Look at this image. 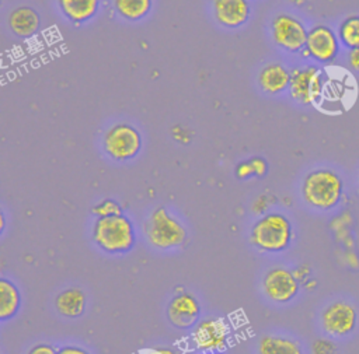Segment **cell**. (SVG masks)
<instances>
[{
  "instance_id": "obj_11",
  "label": "cell",
  "mask_w": 359,
  "mask_h": 354,
  "mask_svg": "<svg viewBox=\"0 0 359 354\" xmlns=\"http://www.w3.org/2000/svg\"><path fill=\"white\" fill-rule=\"evenodd\" d=\"M321 325L330 334L346 336L355 329L356 311L345 301H335L323 311Z\"/></svg>"
},
{
  "instance_id": "obj_30",
  "label": "cell",
  "mask_w": 359,
  "mask_h": 354,
  "mask_svg": "<svg viewBox=\"0 0 359 354\" xmlns=\"http://www.w3.org/2000/svg\"><path fill=\"white\" fill-rule=\"evenodd\" d=\"M144 354H177V353H175L174 350H171V348H163V347H160V348H150V350H146Z\"/></svg>"
},
{
  "instance_id": "obj_1",
  "label": "cell",
  "mask_w": 359,
  "mask_h": 354,
  "mask_svg": "<svg viewBox=\"0 0 359 354\" xmlns=\"http://www.w3.org/2000/svg\"><path fill=\"white\" fill-rule=\"evenodd\" d=\"M94 243L107 253H125L135 245V228L132 221L123 215L98 217L93 225Z\"/></svg>"
},
{
  "instance_id": "obj_14",
  "label": "cell",
  "mask_w": 359,
  "mask_h": 354,
  "mask_svg": "<svg viewBox=\"0 0 359 354\" xmlns=\"http://www.w3.org/2000/svg\"><path fill=\"white\" fill-rule=\"evenodd\" d=\"M259 87L268 94H278L289 88L290 71L280 63L266 64L258 74Z\"/></svg>"
},
{
  "instance_id": "obj_7",
  "label": "cell",
  "mask_w": 359,
  "mask_h": 354,
  "mask_svg": "<svg viewBox=\"0 0 359 354\" xmlns=\"http://www.w3.org/2000/svg\"><path fill=\"white\" fill-rule=\"evenodd\" d=\"M271 32L275 43L287 52H299L306 48L309 31L293 15L279 14L272 20Z\"/></svg>"
},
{
  "instance_id": "obj_9",
  "label": "cell",
  "mask_w": 359,
  "mask_h": 354,
  "mask_svg": "<svg viewBox=\"0 0 359 354\" xmlns=\"http://www.w3.org/2000/svg\"><path fill=\"white\" fill-rule=\"evenodd\" d=\"M230 333V326L224 319L209 318L195 326L192 332V340L199 350L216 353L226 348Z\"/></svg>"
},
{
  "instance_id": "obj_12",
  "label": "cell",
  "mask_w": 359,
  "mask_h": 354,
  "mask_svg": "<svg viewBox=\"0 0 359 354\" xmlns=\"http://www.w3.org/2000/svg\"><path fill=\"white\" fill-rule=\"evenodd\" d=\"M201 305L189 292H180L171 298L167 306V318L170 323L178 329L192 327L199 318Z\"/></svg>"
},
{
  "instance_id": "obj_15",
  "label": "cell",
  "mask_w": 359,
  "mask_h": 354,
  "mask_svg": "<svg viewBox=\"0 0 359 354\" xmlns=\"http://www.w3.org/2000/svg\"><path fill=\"white\" fill-rule=\"evenodd\" d=\"M55 308L65 318H79L86 309V295L81 288L70 287L62 290L55 298Z\"/></svg>"
},
{
  "instance_id": "obj_3",
  "label": "cell",
  "mask_w": 359,
  "mask_h": 354,
  "mask_svg": "<svg viewBox=\"0 0 359 354\" xmlns=\"http://www.w3.org/2000/svg\"><path fill=\"white\" fill-rule=\"evenodd\" d=\"M344 183L331 169H316L306 175L302 185V194L307 204L318 210L335 207L342 196Z\"/></svg>"
},
{
  "instance_id": "obj_18",
  "label": "cell",
  "mask_w": 359,
  "mask_h": 354,
  "mask_svg": "<svg viewBox=\"0 0 359 354\" xmlns=\"http://www.w3.org/2000/svg\"><path fill=\"white\" fill-rule=\"evenodd\" d=\"M21 305V295L17 285L7 280L0 278V319L7 320L13 318Z\"/></svg>"
},
{
  "instance_id": "obj_21",
  "label": "cell",
  "mask_w": 359,
  "mask_h": 354,
  "mask_svg": "<svg viewBox=\"0 0 359 354\" xmlns=\"http://www.w3.org/2000/svg\"><path fill=\"white\" fill-rule=\"evenodd\" d=\"M151 7V0H115L116 11L126 20L143 18Z\"/></svg>"
},
{
  "instance_id": "obj_13",
  "label": "cell",
  "mask_w": 359,
  "mask_h": 354,
  "mask_svg": "<svg viewBox=\"0 0 359 354\" xmlns=\"http://www.w3.org/2000/svg\"><path fill=\"white\" fill-rule=\"evenodd\" d=\"M213 13L222 25L234 28L247 21L250 6L247 0H213Z\"/></svg>"
},
{
  "instance_id": "obj_16",
  "label": "cell",
  "mask_w": 359,
  "mask_h": 354,
  "mask_svg": "<svg viewBox=\"0 0 359 354\" xmlns=\"http://www.w3.org/2000/svg\"><path fill=\"white\" fill-rule=\"evenodd\" d=\"M8 24L15 35L27 38L36 32L39 27V17L36 11L29 7H18L10 14Z\"/></svg>"
},
{
  "instance_id": "obj_10",
  "label": "cell",
  "mask_w": 359,
  "mask_h": 354,
  "mask_svg": "<svg viewBox=\"0 0 359 354\" xmlns=\"http://www.w3.org/2000/svg\"><path fill=\"white\" fill-rule=\"evenodd\" d=\"M306 52L320 63L332 62L339 52V38L325 25H316L307 34Z\"/></svg>"
},
{
  "instance_id": "obj_8",
  "label": "cell",
  "mask_w": 359,
  "mask_h": 354,
  "mask_svg": "<svg viewBox=\"0 0 359 354\" xmlns=\"http://www.w3.org/2000/svg\"><path fill=\"white\" fill-rule=\"evenodd\" d=\"M262 290L271 301L286 304L297 295L299 280L292 270L276 266L265 273L262 278Z\"/></svg>"
},
{
  "instance_id": "obj_4",
  "label": "cell",
  "mask_w": 359,
  "mask_h": 354,
  "mask_svg": "<svg viewBox=\"0 0 359 354\" xmlns=\"http://www.w3.org/2000/svg\"><path fill=\"white\" fill-rule=\"evenodd\" d=\"M144 234L151 246L157 249H175L185 243L187 229L167 208L157 207L144 224Z\"/></svg>"
},
{
  "instance_id": "obj_27",
  "label": "cell",
  "mask_w": 359,
  "mask_h": 354,
  "mask_svg": "<svg viewBox=\"0 0 359 354\" xmlns=\"http://www.w3.org/2000/svg\"><path fill=\"white\" fill-rule=\"evenodd\" d=\"M266 199H268V196H259L252 204V211L257 214H264L269 204V201Z\"/></svg>"
},
{
  "instance_id": "obj_25",
  "label": "cell",
  "mask_w": 359,
  "mask_h": 354,
  "mask_svg": "<svg viewBox=\"0 0 359 354\" xmlns=\"http://www.w3.org/2000/svg\"><path fill=\"white\" fill-rule=\"evenodd\" d=\"M27 354H57V350L48 343H39L31 347Z\"/></svg>"
},
{
  "instance_id": "obj_20",
  "label": "cell",
  "mask_w": 359,
  "mask_h": 354,
  "mask_svg": "<svg viewBox=\"0 0 359 354\" xmlns=\"http://www.w3.org/2000/svg\"><path fill=\"white\" fill-rule=\"evenodd\" d=\"M339 42L349 50L359 49V15L346 17L338 28Z\"/></svg>"
},
{
  "instance_id": "obj_26",
  "label": "cell",
  "mask_w": 359,
  "mask_h": 354,
  "mask_svg": "<svg viewBox=\"0 0 359 354\" xmlns=\"http://www.w3.org/2000/svg\"><path fill=\"white\" fill-rule=\"evenodd\" d=\"M57 354H90L87 350H84L80 346H74V344H69V346H63L57 350Z\"/></svg>"
},
{
  "instance_id": "obj_22",
  "label": "cell",
  "mask_w": 359,
  "mask_h": 354,
  "mask_svg": "<svg viewBox=\"0 0 359 354\" xmlns=\"http://www.w3.org/2000/svg\"><path fill=\"white\" fill-rule=\"evenodd\" d=\"M266 169L268 165L262 157H251L236 167V175L238 179H250L251 176L261 178L266 174Z\"/></svg>"
},
{
  "instance_id": "obj_17",
  "label": "cell",
  "mask_w": 359,
  "mask_h": 354,
  "mask_svg": "<svg viewBox=\"0 0 359 354\" xmlns=\"http://www.w3.org/2000/svg\"><path fill=\"white\" fill-rule=\"evenodd\" d=\"M258 354H303L300 344L289 337L265 334L258 341Z\"/></svg>"
},
{
  "instance_id": "obj_23",
  "label": "cell",
  "mask_w": 359,
  "mask_h": 354,
  "mask_svg": "<svg viewBox=\"0 0 359 354\" xmlns=\"http://www.w3.org/2000/svg\"><path fill=\"white\" fill-rule=\"evenodd\" d=\"M93 214L98 217H109V215H116L122 214V207L119 203H116L114 199H104L98 201L93 208Z\"/></svg>"
},
{
  "instance_id": "obj_31",
  "label": "cell",
  "mask_w": 359,
  "mask_h": 354,
  "mask_svg": "<svg viewBox=\"0 0 359 354\" xmlns=\"http://www.w3.org/2000/svg\"><path fill=\"white\" fill-rule=\"evenodd\" d=\"M290 1H293V3H302L303 0H290Z\"/></svg>"
},
{
  "instance_id": "obj_28",
  "label": "cell",
  "mask_w": 359,
  "mask_h": 354,
  "mask_svg": "<svg viewBox=\"0 0 359 354\" xmlns=\"http://www.w3.org/2000/svg\"><path fill=\"white\" fill-rule=\"evenodd\" d=\"M348 62H349L351 69L359 73V49H353V50L349 52Z\"/></svg>"
},
{
  "instance_id": "obj_32",
  "label": "cell",
  "mask_w": 359,
  "mask_h": 354,
  "mask_svg": "<svg viewBox=\"0 0 359 354\" xmlns=\"http://www.w3.org/2000/svg\"><path fill=\"white\" fill-rule=\"evenodd\" d=\"M208 354H222L220 351H216V353H208Z\"/></svg>"
},
{
  "instance_id": "obj_5",
  "label": "cell",
  "mask_w": 359,
  "mask_h": 354,
  "mask_svg": "<svg viewBox=\"0 0 359 354\" xmlns=\"http://www.w3.org/2000/svg\"><path fill=\"white\" fill-rule=\"evenodd\" d=\"M102 143L105 153L111 158L125 161L133 158L139 153L142 147V137L133 126L119 123L105 133Z\"/></svg>"
},
{
  "instance_id": "obj_24",
  "label": "cell",
  "mask_w": 359,
  "mask_h": 354,
  "mask_svg": "<svg viewBox=\"0 0 359 354\" xmlns=\"http://www.w3.org/2000/svg\"><path fill=\"white\" fill-rule=\"evenodd\" d=\"M311 354H337V347L327 339H317L311 344Z\"/></svg>"
},
{
  "instance_id": "obj_2",
  "label": "cell",
  "mask_w": 359,
  "mask_h": 354,
  "mask_svg": "<svg viewBox=\"0 0 359 354\" xmlns=\"http://www.w3.org/2000/svg\"><path fill=\"white\" fill-rule=\"evenodd\" d=\"M293 238L289 218L278 211L266 213L259 217L250 232L251 243L262 252L285 250Z\"/></svg>"
},
{
  "instance_id": "obj_19",
  "label": "cell",
  "mask_w": 359,
  "mask_h": 354,
  "mask_svg": "<svg viewBox=\"0 0 359 354\" xmlns=\"http://www.w3.org/2000/svg\"><path fill=\"white\" fill-rule=\"evenodd\" d=\"M62 13L73 22H83L91 18L97 8L98 0H57Z\"/></svg>"
},
{
  "instance_id": "obj_6",
  "label": "cell",
  "mask_w": 359,
  "mask_h": 354,
  "mask_svg": "<svg viewBox=\"0 0 359 354\" xmlns=\"http://www.w3.org/2000/svg\"><path fill=\"white\" fill-rule=\"evenodd\" d=\"M323 71L316 66H306L290 71L289 91L293 99L303 105L316 104L323 94Z\"/></svg>"
},
{
  "instance_id": "obj_29",
  "label": "cell",
  "mask_w": 359,
  "mask_h": 354,
  "mask_svg": "<svg viewBox=\"0 0 359 354\" xmlns=\"http://www.w3.org/2000/svg\"><path fill=\"white\" fill-rule=\"evenodd\" d=\"M293 273L299 281H303V280H307V277L310 274V269L307 266H300Z\"/></svg>"
}]
</instances>
